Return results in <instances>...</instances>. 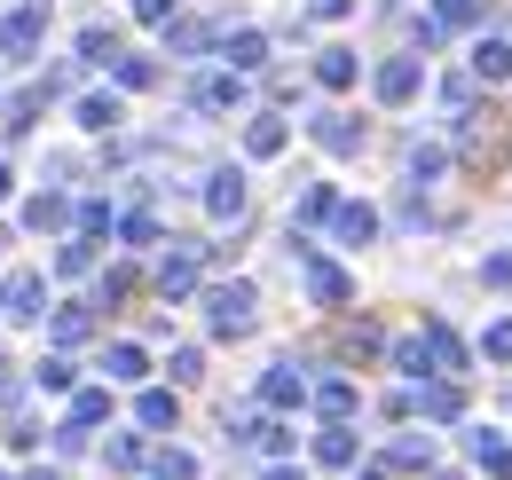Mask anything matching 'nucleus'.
<instances>
[{
    "instance_id": "1",
    "label": "nucleus",
    "mask_w": 512,
    "mask_h": 480,
    "mask_svg": "<svg viewBox=\"0 0 512 480\" xmlns=\"http://www.w3.org/2000/svg\"><path fill=\"white\" fill-rule=\"evenodd\" d=\"M253 315H260L253 284H213V292H205V331H213V339H245Z\"/></svg>"
},
{
    "instance_id": "2",
    "label": "nucleus",
    "mask_w": 512,
    "mask_h": 480,
    "mask_svg": "<svg viewBox=\"0 0 512 480\" xmlns=\"http://www.w3.org/2000/svg\"><path fill=\"white\" fill-rule=\"evenodd\" d=\"M300 284H308V300H316V307H347V292H355L347 268L323 260V252H300Z\"/></svg>"
},
{
    "instance_id": "3",
    "label": "nucleus",
    "mask_w": 512,
    "mask_h": 480,
    "mask_svg": "<svg viewBox=\"0 0 512 480\" xmlns=\"http://www.w3.org/2000/svg\"><path fill=\"white\" fill-rule=\"evenodd\" d=\"M190 103L197 111H237V103H245V71H197Z\"/></svg>"
},
{
    "instance_id": "4",
    "label": "nucleus",
    "mask_w": 512,
    "mask_h": 480,
    "mask_svg": "<svg viewBox=\"0 0 512 480\" xmlns=\"http://www.w3.org/2000/svg\"><path fill=\"white\" fill-rule=\"evenodd\" d=\"M197 260H205L197 244H174V252L158 260V276H150V284H158L166 300H190V292H197Z\"/></svg>"
},
{
    "instance_id": "5",
    "label": "nucleus",
    "mask_w": 512,
    "mask_h": 480,
    "mask_svg": "<svg viewBox=\"0 0 512 480\" xmlns=\"http://www.w3.org/2000/svg\"><path fill=\"white\" fill-rule=\"evenodd\" d=\"M418 87H426V71H418V56H394V63H379V103H418Z\"/></svg>"
},
{
    "instance_id": "6",
    "label": "nucleus",
    "mask_w": 512,
    "mask_h": 480,
    "mask_svg": "<svg viewBox=\"0 0 512 480\" xmlns=\"http://www.w3.org/2000/svg\"><path fill=\"white\" fill-rule=\"evenodd\" d=\"M205 213L213 221H245V174L237 166H221V174L205 181Z\"/></svg>"
},
{
    "instance_id": "7",
    "label": "nucleus",
    "mask_w": 512,
    "mask_h": 480,
    "mask_svg": "<svg viewBox=\"0 0 512 480\" xmlns=\"http://www.w3.org/2000/svg\"><path fill=\"white\" fill-rule=\"evenodd\" d=\"M40 32H48V16H40V8H16V16L0 24V56H32Z\"/></svg>"
},
{
    "instance_id": "8",
    "label": "nucleus",
    "mask_w": 512,
    "mask_h": 480,
    "mask_svg": "<svg viewBox=\"0 0 512 480\" xmlns=\"http://www.w3.org/2000/svg\"><path fill=\"white\" fill-rule=\"evenodd\" d=\"M260 402H268V410H300V402H308V378H300L292 362H276V370L260 378Z\"/></svg>"
},
{
    "instance_id": "9",
    "label": "nucleus",
    "mask_w": 512,
    "mask_h": 480,
    "mask_svg": "<svg viewBox=\"0 0 512 480\" xmlns=\"http://www.w3.org/2000/svg\"><path fill=\"white\" fill-rule=\"evenodd\" d=\"M316 142L331 150V158H355V150H363V119H347V111H323V119H316Z\"/></svg>"
},
{
    "instance_id": "10",
    "label": "nucleus",
    "mask_w": 512,
    "mask_h": 480,
    "mask_svg": "<svg viewBox=\"0 0 512 480\" xmlns=\"http://www.w3.org/2000/svg\"><path fill=\"white\" fill-rule=\"evenodd\" d=\"M221 56H229V71H260L268 63V32H245V24L221 32Z\"/></svg>"
},
{
    "instance_id": "11",
    "label": "nucleus",
    "mask_w": 512,
    "mask_h": 480,
    "mask_svg": "<svg viewBox=\"0 0 512 480\" xmlns=\"http://www.w3.org/2000/svg\"><path fill=\"white\" fill-rule=\"evenodd\" d=\"M331 237L339 244H371L379 237V213H371V205H331Z\"/></svg>"
},
{
    "instance_id": "12",
    "label": "nucleus",
    "mask_w": 512,
    "mask_h": 480,
    "mask_svg": "<svg viewBox=\"0 0 512 480\" xmlns=\"http://www.w3.org/2000/svg\"><path fill=\"white\" fill-rule=\"evenodd\" d=\"M473 465L489 480H512V441L505 433H473Z\"/></svg>"
},
{
    "instance_id": "13",
    "label": "nucleus",
    "mask_w": 512,
    "mask_h": 480,
    "mask_svg": "<svg viewBox=\"0 0 512 480\" xmlns=\"http://www.w3.org/2000/svg\"><path fill=\"white\" fill-rule=\"evenodd\" d=\"M316 465H331V473L355 465V433H347V425H323V433H316Z\"/></svg>"
},
{
    "instance_id": "14",
    "label": "nucleus",
    "mask_w": 512,
    "mask_h": 480,
    "mask_svg": "<svg viewBox=\"0 0 512 480\" xmlns=\"http://www.w3.org/2000/svg\"><path fill=\"white\" fill-rule=\"evenodd\" d=\"M410 410H426V418H465V394H457L449 378H434L426 394H410Z\"/></svg>"
},
{
    "instance_id": "15",
    "label": "nucleus",
    "mask_w": 512,
    "mask_h": 480,
    "mask_svg": "<svg viewBox=\"0 0 512 480\" xmlns=\"http://www.w3.org/2000/svg\"><path fill=\"white\" fill-rule=\"evenodd\" d=\"M0 307H8V315H40V307H48L40 276H8V284H0Z\"/></svg>"
},
{
    "instance_id": "16",
    "label": "nucleus",
    "mask_w": 512,
    "mask_h": 480,
    "mask_svg": "<svg viewBox=\"0 0 512 480\" xmlns=\"http://www.w3.org/2000/svg\"><path fill=\"white\" fill-rule=\"evenodd\" d=\"M473 79H489V87L512 79V40H481V48H473Z\"/></svg>"
},
{
    "instance_id": "17",
    "label": "nucleus",
    "mask_w": 512,
    "mask_h": 480,
    "mask_svg": "<svg viewBox=\"0 0 512 480\" xmlns=\"http://www.w3.org/2000/svg\"><path fill=\"white\" fill-rule=\"evenodd\" d=\"M245 150H253V158H276V150H284V119H276V111H260V119L245 126Z\"/></svg>"
},
{
    "instance_id": "18",
    "label": "nucleus",
    "mask_w": 512,
    "mask_h": 480,
    "mask_svg": "<svg viewBox=\"0 0 512 480\" xmlns=\"http://www.w3.org/2000/svg\"><path fill=\"white\" fill-rule=\"evenodd\" d=\"M418 339H426V355H434V370H457V362H465V347H457V331H449V323H426Z\"/></svg>"
},
{
    "instance_id": "19",
    "label": "nucleus",
    "mask_w": 512,
    "mask_h": 480,
    "mask_svg": "<svg viewBox=\"0 0 512 480\" xmlns=\"http://www.w3.org/2000/svg\"><path fill=\"white\" fill-rule=\"evenodd\" d=\"M64 221H71V205L56 197V189H40V197L24 205V229H64Z\"/></svg>"
},
{
    "instance_id": "20",
    "label": "nucleus",
    "mask_w": 512,
    "mask_h": 480,
    "mask_svg": "<svg viewBox=\"0 0 512 480\" xmlns=\"http://www.w3.org/2000/svg\"><path fill=\"white\" fill-rule=\"evenodd\" d=\"M316 410H323L331 425H347V410H355V386H347V378H323V386H316Z\"/></svg>"
},
{
    "instance_id": "21",
    "label": "nucleus",
    "mask_w": 512,
    "mask_h": 480,
    "mask_svg": "<svg viewBox=\"0 0 512 480\" xmlns=\"http://www.w3.org/2000/svg\"><path fill=\"white\" fill-rule=\"evenodd\" d=\"M355 71H363V63L347 56V48H323V56H316V79H323V87H355Z\"/></svg>"
},
{
    "instance_id": "22",
    "label": "nucleus",
    "mask_w": 512,
    "mask_h": 480,
    "mask_svg": "<svg viewBox=\"0 0 512 480\" xmlns=\"http://www.w3.org/2000/svg\"><path fill=\"white\" fill-rule=\"evenodd\" d=\"M386 465H402V473H418V465H426V473H434V441H418V433H402V441L386 449Z\"/></svg>"
},
{
    "instance_id": "23",
    "label": "nucleus",
    "mask_w": 512,
    "mask_h": 480,
    "mask_svg": "<svg viewBox=\"0 0 512 480\" xmlns=\"http://www.w3.org/2000/svg\"><path fill=\"white\" fill-rule=\"evenodd\" d=\"M205 40H213V32H205L197 16H166V48H182V56H197Z\"/></svg>"
},
{
    "instance_id": "24",
    "label": "nucleus",
    "mask_w": 512,
    "mask_h": 480,
    "mask_svg": "<svg viewBox=\"0 0 512 480\" xmlns=\"http://www.w3.org/2000/svg\"><path fill=\"white\" fill-rule=\"evenodd\" d=\"M402 166H410V181H434L449 166V150H442V142H410V158H402Z\"/></svg>"
},
{
    "instance_id": "25",
    "label": "nucleus",
    "mask_w": 512,
    "mask_h": 480,
    "mask_svg": "<svg viewBox=\"0 0 512 480\" xmlns=\"http://www.w3.org/2000/svg\"><path fill=\"white\" fill-rule=\"evenodd\" d=\"M150 480H197V457L190 449H158V457H150Z\"/></svg>"
},
{
    "instance_id": "26",
    "label": "nucleus",
    "mask_w": 512,
    "mask_h": 480,
    "mask_svg": "<svg viewBox=\"0 0 512 480\" xmlns=\"http://www.w3.org/2000/svg\"><path fill=\"white\" fill-rule=\"evenodd\" d=\"M87 323H95L87 307H64V315L48 323V339H56V347H79V339H87Z\"/></svg>"
},
{
    "instance_id": "27",
    "label": "nucleus",
    "mask_w": 512,
    "mask_h": 480,
    "mask_svg": "<svg viewBox=\"0 0 512 480\" xmlns=\"http://www.w3.org/2000/svg\"><path fill=\"white\" fill-rule=\"evenodd\" d=\"M442 111H457V119L473 111V71H449L442 79Z\"/></svg>"
},
{
    "instance_id": "28",
    "label": "nucleus",
    "mask_w": 512,
    "mask_h": 480,
    "mask_svg": "<svg viewBox=\"0 0 512 480\" xmlns=\"http://www.w3.org/2000/svg\"><path fill=\"white\" fill-rule=\"evenodd\" d=\"M473 16H481L473 0H434V32H465Z\"/></svg>"
},
{
    "instance_id": "29",
    "label": "nucleus",
    "mask_w": 512,
    "mask_h": 480,
    "mask_svg": "<svg viewBox=\"0 0 512 480\" xmlns=\"http://www.w3.org/2000/svg\"><path fill=\"white\" fill-rule=\"evenodd\" d=\"M103 370H111V378H142V370H150V355H142V347H111V355H103Z\"/></svg>"
},
{
    "instance_id": "30",
    "label": "nucleus",
    "mask_w": 512,
    "mask_h": 480,
    "mask_svg": "<svg viewBox=\"0 0 512 480\" xmlns=\"http://www.w3.org/2000/svg\"><path fill=\"white\" fill-rule=\"evenodd\" d=\"M331 205H339V197H331V189H308V197H300V213H292V221H300V229H316V221H331Z\"/></svg>"
},
{
    "instance_id": "31",
    "label": "nucleus",
    "mask_w": 512,
    "mask_h": 480,
    "mask_svg": "<svg viewBox=\"0 0 512 480\" xmlns=\"http://www.w3.org/2000/svg\"><path fill=\"white\" fill-rule=\"evenodd\" d=\"M134 410H142V425H174V394H166V386H150Z\"/></svg>"
},
{
    "instance_id": "32",
    "label": "nucleus",
    "mask_w": 512,
    "mask_h": 480,
    "mask_svg": "<svg viewBox=\"0 0 512 480\" xmlns=\"http://www.w3.org/2000/svg\"><path fill=\"white\" fill-rule=\"evenodd\" d=\"M119 119V95H87V103H79V126H111Z\"/></svg>"
},
{
    "instance_id": "33",
    "label": "nucleus",
    "mask_w": 512,
    "mask_h": 480,
    "mask_svg": "<svg viewBox=\"0 0 512 480\" xmlns=\"http://www.w3.org/2000/svg\"><path fill=\"white\" fill-rule=\"evenodd\" d=\"M111 418V394H79V402H71V425H103Z\"/></svg>"
},
{
    "instance_id": "34",
    "label": "nucleus",
    "mask_w": 512,
    "mask_h": 480,
    "mask_svg": "<svg viewBox=\"0 0 512 480\" xmlns=\"http://www.w3.org/2000/svg\"><path fill=\"white\" fill-rule=\"evenodd\" d=\"M394 362H402L410 378H426V370H434V355H426V339H402V347H394Z\"/></svg>"
},
{
    "instance_id": "35",
    "label": "nucleus",
    "mask_w": 512,
    "mask_h": 480,
    "mask_svg": "<svg viewBox=\"0 0 512 480\" xmlns=\"http://www.w3.org/2000/svg\"><path fill=\"white\" fill-rule=\"evenodd\" d=\"M481 284H489V292H512V252H489V260H481Z\"/></svg>"
},
{
    "instance_id": "36",
    "label": "nucleus",
    "mask_w": 512,
    "mask_h": 480,
    "mask_svg": "<svg viewBox=\"0 0 512 480\" xmlns=\"http://www.w3.org/2000/svg\"><path fill=\"white\" fill-rule=\"evenodd\" d=\"M481 355H489V362H512V323H489V331H481Z\"/></svg>"
},
{
    "instance_id": "37",
    "label": "nucleus",
    "mask_w": 512,
    "mask_h": 480,
    "mask_svg": "<svg viewBox=\"0 0 512 480\" xmlns=\"http://www.w3.org/2000/svg\"><path fill=\"white\" fill-rule=\"evenodd\" d=\"M158 79V63H142V56H119V87H150Z\"/></svg>"
},
{
    "instance_id": "38",
    "label": "nucleus",
    "mask_w": 512,
    "mask_h": 480,
    "mask_svg": "<svg viewBox=\"0 0 512 480\" xmlns=\"http://www.w3.org/2000/svg\"><path fill=\"white\" fill-rule=\"evenodd\" d=\"M79 48H87V56H95V63H103V56L119 63V32H87V40H79Z\"/></svg>"
},
{
    "instance_id": "39",
    "label": "nucleus",
    "mask_w": 512,
    "mask_h": 480,
    "mask_svg": "<svg viewBox=\"0 0 512 480\" xmlns=\"http://www.w3.org/2000/svg\"><path fill=\"white\" fill-rule=\"evenodd\" d=\"M56 268H64V276H87V268H95V252H87V244H64V260H56Z\"/></svg>"
},
{
    "instance_id": "40",
    "label": "nucleus",
    "mask_w": 512,
    "mask_h": 480,
    "mask_svg": "<svg viewBox=\"0 0 512 480\" xmlns=\"http://www.w3.org/2000/svg\"><path fill=\"white\" fill-rule=\"evenodd\" d=\"M119 229H127L134 244H158V221H150V213H127V221H119Z\"/></svg>"
},
{
    "instance_id": "41",
    "label": "nucleus",
    "mask_w": 512,
    "mask_h": 480,
    "mask_svg": "<svg viewBox=\"0 0 512 480\" xmlns=\"http://www.w3.org/2000/svg\"><path fill=\"white\" fill-rule=\"evenodd\" d=\"M134 16H142V24H166V16H174V0H134Z\"/></svg>"
},
{
    "instance_id": "42",
    "label": "nucleus",
    "mask_w": 512,
    "mask_h": 480,
    "mask_svg": "<svg viewBox=\"0 0 512 480\" xmlns=\"http://www.w3.org/2000/svg\"><path fill=\"white\" fill-rule=\"evenodd\" d=\"M268 480H308V473H292V465H268Z\"/></svg>"
},
{
    "instance_id": "43",
    "label": "nucleus",
    "mask_w": 512,
    "mask_h": 480,
    "mask_svg": "<svg viewBox=\"0 0 512 480\" xmlns=\"http://www.w3.org/2000/svg\"><path fill=\"white\" fill-rule=\"evenodd\" d=\"M0 197H8V166H0Z\"/></svg>"
},
{
    "instance_id": "44",
    "label": "nucleus",
    "mask_w": 512,
    "mask_h": 480,
    "mask_svg": "<svg viewBox=\"0 0 512 480\" xmlns=\"http://www.w3.org/2000/svg\"><path fill=\"white\" fill-rule=\"evenodd\" d=\"M434 480H457V473H434Z\"/></svg>"
}]
</instances>
